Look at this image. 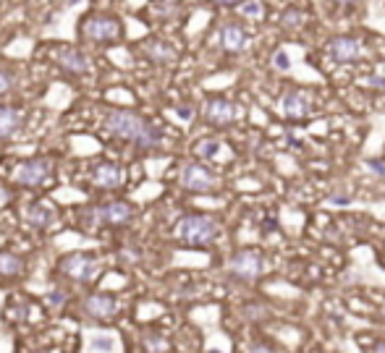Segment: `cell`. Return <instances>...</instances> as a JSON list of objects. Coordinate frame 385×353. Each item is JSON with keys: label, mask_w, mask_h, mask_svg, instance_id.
I'll return each instance as SVG.
<instances>
[{"label": "cell", "mask_w": 385, "mask_h": 353, "mask_svg": "<svg viewBox=\"0 0 385 353\" xmlns=\"http://www.w3.org/2000/svg\"><path fill=\"white\" fill-rule=\"evenodd\" d=\"M281 110L288 118H304L310 113V100H307V94L291 89V92H286L281 97Z\"/></svg>", "instance_id": "cell-15"}, {"label": "cell", "mask_w": 385, "mask_h": 353, "mask_svg": "<svg viewBox=\"0 0 385 353\" xmlns=\"http://www.w3.org/2000/svg\"><path fill=\"white\" fill-rule=\"evenodd\" d=\"M301 24H304V14L299 11V8H286L281 16V27L288 31H297L301 29Z\"/></svg>", "instance_id": "cell-20"}, {"label": "cell", "mask_w": 385, "mask_h": 353, "mask_svg": "<svg viewBox=\"0 0 385 353\" xmlns=\"http://www.w3.org/2000/svg\"><path fill=\"white\" fill-rule=\"evenodd\" d=\"M176 235L189 246H208L218 238V222L208 215H186L176 225Z\"/></svg>", "instance_id": "cell-2"}, {"label": "cell", "mask_w": 385, "mask_h": 353, "mask_svg": "<svg viewBox=\"0 0 385 353\" xmlns=\"http://www.w3.org/2000/svg\"><path fill=\"white\" fill-rule=\"evenodd\" d=\"M218 152H221V144H218V142H212V139H202V142L197 144V155H199V157H205V160L215 157Z\"/></svg>", "instance_id": "cell-22"}, {"label": "cell", "mask_w": 385, "mask_h": 353, "mask_svg": "<svg viewBox=\"0 0 385 353\" xmlns=\"http://www.w3.org/2000/svg\"><path fill=\"white\" fill-rule=\"evenodd\" d=\"M105 126H108L110 133L132 142L139 149H152L163 142V133H160L158 126H152L145 118H139L136 113H129V110H110L105 116Z\"/></svg>", "instance_id": "cell-1"}, {"label": "cell", "mask_w": 385, "mask_h": 353, "mask_svg": "<svg viewBox=\"0 0 385 353\" xmlns=\"http://www.w3.org/2000/svg\"><path fill=\"white\" fill-rule=\"evenodd\" d=\"M47 304H50V309H60L66 304V293L63 291H50L47 293Z\"/></svg>", "instance_id": "cell-26"}, {"label": "cell", "mask_w": 385, "mask_h": 353, "mask_svg": "<svg viewBox=\"0 0 385 353\" xmlns=\"http://www.w3.org/2000/svg\"><path fill=\"white\" fill-rule=\"evenodd\" d=\"M330 58L336 63H356L364 58V47L354 37H333L330 40Z\"/></svg>", "instance_id": "cell-10"}, {"label": "cell", "mask_w": 385, "mask_h": 353, "mask_svg": "<svg viewBox=\"0 0 385 353\" xmlns=\"http://www.w3.org/2000/svg\"><path fill=\"white\" fill-rule=\"evenodd\" d=\"M145 53H147L155 63H165V66L176 60V50L168 42H163V40H149V42L145 44Z\"/></svg>", "instance_id": "cell-16"}, {"label": "cell", "mask_w": 385, "mask_h": 353, "mask_svg": "<svg viewBox=\"0 0 385 353\" xmlns=\"http://www.w3.org/2000/svg\"><path fill=\"white\" fill-rule=\"evenodd\" d=\"M238 11H241V16H247V18H262L265 5H262V0H244L238 5Z\"/></svg>", "instance_id": "cell-21"}, {"label": "cell", "mask_w": 385, "mask_h": 353, "mask_svg": "<svg viewBox=\"0 0 385 353\" xmlns=\"http://www.w3.org/2000/svg\"><path fill=\"white\" fill-rule=\"evenodd\" d=\"M55 60H58V66L63 71H69V74H87L89 63H87V55L84 53H79L74 47H60L58 53H55Z\"/></svg>", "instance_id": "cell-14"}, {"label": "cell", "mask_w": 385, "mask_h": 353, "mask_svg": "<svg viewBox=\"0 0 385 353\" xmlns=\"http://www.w3.org/2000/svg\"><path fill=\"white\" fill-rule=\"evenodd\" d=\"M367 84L375 87V89H385V76H370V79H367Z\"/></svg>", "instance_id": "cell-29"}, {"label": "cell", "mask_w": 385, "mask_h": 353, "mask_svg": "<svg viewBox=\"0 0 385 353\" xmlns=\"http://www.w3.org/2000/svg\"><path fill=\"white\" fill-rule=\"evenodd\" d=\"M181 186L194 194H208L215 189V178H212L208 168H202L197 162H186L181 168Z\"/></svg>", "instance_id": "cell-4"}, {"label": "cell", "mask_w": 385, "mask_h": 353, "mask_svg": "<svg viewBox=\"0 0 385 353\" xmlns=\"http://www.w3.org/2000/svg\"><path fill=\"white\" fill-rule=\"evenodd\" d=\"M178 116H181V118H189V116H192V110H189V107H181V110H178Z\"/></svg>", "instance_id": "cell-34"}, {"label": "cell", "mask_w": 385, "mask_h": 353, "mask_svg": "<svg viewBox=\"0 0 385 353\" xmlns=\"http://www.w3.org/2000/svg\"><path fill=\"white\" fill-rule=\"evenodd\" d=\"M21 113L14 107H0V139H8L21 129Z\"/></svg>", "instance_id": "cell-17"}, {"label": "cell", "mask_w": 385, "mask_h": 353, "mask_svg": "<svg viewBox=\"0 0 385 353\" xmlns=\"http://www.w3.org/2000/svg\"><path fill=\"white\" fill-rule=\"evenodd\" d=\"M367 168H370V173H375V176H383V178H385V162L370 160V162H367Z\"/></svg>", "instance_id": "cell-28"}, {"label": "cell", "mask_w": 385, "mask_h": 353, "mask_svg": "<svg viewBox=\"0 0 385 353\" xmlns=\"http://www.w3.org/2000/svg\"><path fill=\"white\" fill-rule=\"evenodd\" d=\"M145 345H147L149 353H163V351H168V343H165L163 338H158V335H149V338L145 340Z\"/></svg>", "instance_id": "cell-24"}, {"label": "cell", "mask_w": 385, "mask_h": 353, "mask_svg": "<svg viewBox=\"0 0 385 353\" xmlns=\"http://www.w3.org/2000/svg\"><path fill=\"white\" fill-rule=\"evenodd\" d=\"M273 66H275L278 71H288V68H291V58H288V53H286V50H278V53L273 55Z\"/></svg>", "instance_id": "cell-25"}, {"label": "cell", "mask_w": 385, "mask_h": 353, "mask_svg": "<svg viewBox=\"0 0 385 353\" xmlns=\"http://www.w3.org/2000/svg\"><path fill=\"white\" fill-rule=\"evenodd\" d=\"M113 348H116V343H113V338H108V335L92 340V351L95 353H110Z\"/></svg>", "instance_id": "cell-23"}, {"label": "cell", "mask_w": 385, "mask_h": 353, "mask_svg": "<svg viewBox=\"0 0 385 353\" xmlns=\"http://www.w3.org/2000/svg\"><path fill=\"white\" fill-rule=\"evenodd\" d=\"M205 118H208L210 126H231L238 118V110L234 103H228L223 97H215V100L205 103Z\"/></svg>", "instance_id": "cell-9"}, {"label": "cell", "mask_w": 385, "mask_h": 353, "mask_svg": "<svg viewBox=\"0 0 385 353\" xmlns=\"http://www.w3.org/2000/svg\"><path fill=\"white\" fill-rule=\"evenodd\" d=\"M247 353H278V351H273V348H270V345H265V343H257V345H252V348H249Z\"/></svg>", "instance_id": "cell-30"}, {"label": "cell", "mask_w": 385, "mask_h": 353, "mask_svg": "<svg viewBox=\"0 0 385 353\" xmlns=\"http://www.w3.org/2000/svg\"><path fill=\"white\" fill-rule=\"evenodd\" d=\"M60 272L69 275L71 280H79V283H89V280L97 278L100 262L87 257V254H71V257H66L60 262Z\"/></svg>", "instance_id": "cell-3"}, {"label": "cell", "mask_w": 385, "mask_h": 353, "mask_svg": "<svg viewBox=\"0 0 385 353\" xmlns=\"http://www.w3.org/2000/svg\"><path fill=\"white\" fill-rule=\"evenodd\" d=\"M84 314H89L92 319H110L116 314V298L105 293H95L84 301Z\"/></svg>", "instance_id": "cell-12"}, {"label": "cell", "mask_w": 385, "mask_h": 353, "mask_svg": "<svg viewBox=\"0 0 385 353\" xmlns=\"http://www.w3.org/2000/svg\"><path fill=\"white\" fill-rule=\"evenodd\" d=\"M16 84L14 74H8V71H0V94H5V92H11Z\"/></svg>", "instance_id": "cell-27"}, {"label": "cell", "mask_w": 385, "mask_h": 353, "mask_svg": "<svg viewBox=\"0 0 385 353\" xmlns=\"http://www.w3.org/2000/svg\"><path fill=\"white\" fill-rule=\"evenodd\" d=\"M375 353H385V345H377V351Z\"/></svg>", "instance_id": "cell-35"}, {"label": "cell", "mask_w": 385, "mask_h": 353, "mask_svg": "<svg viewBox=\"0 0 385 353\" xmlns=\"http://www.w3.org/2000/svg\"><path fill=\"white\" fill-rule=\"evenodd\" d=\"M212 3H218V5H236V3H244V0H212Z\"/></svg>", "instance_id": "cell-32"}, {"label": "cell", "mask_w": 385, "mask_h": 353, "mask_svg": "<svg viewBox=\"0 0 385 353\" xmlns=\"http://www.w3.org/2000/svg\"><path fill=\"white\" fill-rule=\"evenodd\" d=\"M84 37L92 42H113L121 37V24L110 16H92L84 21Z\"/></svg>", "instance_id": "cell-5"}, {"label": "cell", "mask_w": 385, "mask_h": 353, "mask_svg": "<svg viewBox=\"0 0 385 353\" xmlns=\"http://www.w3.org/2000/svg\"><path fill=\"white\" fill-rule=\"evenodd\" d=\"M92 181L100 189H119L121 183H123V170H121L119 165H113V162H100L92 170Z\"/></svg>", "instance_id": "cell-13"}, {"label": "cell", "mask_w": 385, "mask_h": 353, "mask_svg": "<svg viewBox=\"0 0 385 353\" xmlns=\"http://www.w3.org/2000/svg\"><path fill=\"white\" fill-rule=\"evenodd\" d=\"M330 3H336V5H354L356 0H330Z\"/></svg>", "instance_id": "cell-33"}, {"label": "cell", "mask_w": 385, "mask_h": 353, "mask_svg": "<svg viewBox=\"0 0 385 353\" xmlns=\"http://www.w3.org/2000/svg\"><path fill=\"white\" fill-rule=\"evenodd\" d=\"M50 176V162L47 160H27L16 168L14 181L21 186H40Z\"/></svg>", "instance_id": "cell-8"}, {"label": "cell", "mask_w": 385, "mask_h": 353, "mask_svg": "<svg viewBox=\"0 0 385 353\" xmlns=\"http://www.w3.org/2000/svg\"><path fill=\"white\" fill-rule=\"evenodd\" d=\"M53 209L47 205H29L27 207V220L34 225V228H47L53 222Z\"/></svg>", "instance_id": "cell-18"}, {"label": "cell", "mask_w": 385, "mask_h": 353, "mask_svg": "<svg viewBox=\"0 0 385 353\" xmlns=\"http://www.w3.org/2000/svg\"><path fill=\"white\" fill-rule=\"evenodd\" d=\"M330 202H333V205H349V202H351V196H346V194H336V196H330Z\"/></svg>", "instance_id": "cell-31"}, {"label": "cell", "mask_w": 385, "mask_h": 353, "mask_svg": "<svg viewBox=\"0 0 385 353\" xmlns=\"http://www.w3.org/2000/svg\"><path fill=\"white\" fill-rule=\"evenodd\" d=\"M24 272V259L16 254H0V275L3 278H14Z\"/></svg>", "instance_id": "cell-19"}, {"label": "cell", "mask_w": 385, "mask_h": 353, "mask_svg": "<svg viewBox=\"0 0 385 353\" xmlns=\"http://www.w3.org/2000/svg\"><path fill=\"white\" fill-rule=\"evenodd\" d=\"M92 218L100 222V225H113V228H119V225H126V222H132L134 209L126 205V202H108V205L95 207Z\"/></svg>", "instance_id": "cell-7"}, {"label": "cell", "mask_w": 385, "mask_h": 353, "mask_svg": "<svg viewBox=\"0 0 385 353\" xmlns=\"http://www.w3.org/2000/svg\"><path fill=\"white\" fill-rule=\"evenodd\" d=\"M221 44L223 50H228V53H244L249 47V34H247L244 27H238V24H223Z\"/></svg>", "instance_id": "cell-11"}, {"label": "cell", "mask_w": 385, "mask_h": 353, "mask_svg": "<svg viewBox=\"0 0 385 353\" xmlns=\"http://www.w3.org/2000/svg\"><path fill=\"white\" fill-rule=\"evenodd\" d=\"M231 272H234L238 280L260 278V272H262V254L254 249L238 251L236 257L231 259Z\"/></svg>", "instance_id": "cell-6"}]
</instances>
